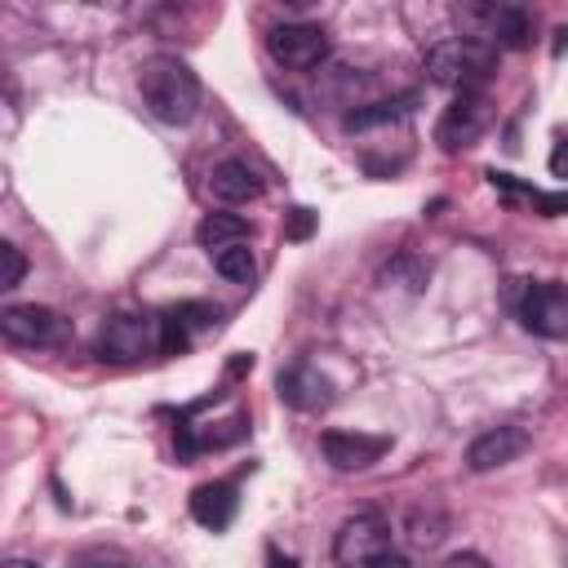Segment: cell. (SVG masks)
Returning <instances> with one entry per match:
<instances>
[{"instance_id": "1", "label": "cell", "mask_w": 568, "mask_h": 568, "mask_svg": "<svg viewBox=\"0 0 568 568\" xmlns=\"http://www.w3.org/2000/svg\"><path fill=\"white\" fill-rule=\"evenodd\" d=\"M138 93L142 106L160 120V124H186L200 111V80L182 58L155 53L138 67Z\"/></svg>"}, {"instance_id": "2", "label": "cell", "mask_w": 568, "mask_h": 568, "mask_svg": "<svg viewBox=\"0 0 568 568\" xmlns=\"http://www.w3.org/2000/svg\"><path fill=\"white\" fill-rule=\"evenodd\" d=\"M497 71V49L484 44L479 36H457L439 40L426 53V75L453 93H484V80Z\"/></svg>"}, {"instance_id": "3", "label": "cell", "mask_w": 568, "mask_h": 568, "mask_svg": "<svg viewBox=\"0 0 568 568\" xmlns=\"http://www.w3.org/2000/svg\"><path fill=\"white\" fill-rule=\"evenodd\" d=\"M382 555H390V524H386V515H377V510L351 515V519L337 528V537H333V559H337V568H368V564L382 559Z\"/></svg>"}, {"instance_id": "4", "label": "cell", "mask_w": 568, "mask_h": 568, "mask_svg": "<svg viewBox=\"0 0 568 568\" xmlns=\"http://www.w3.org/2000/svg\"><path fill=\"white\" fill-rule=\"evenodd\" d=\"M0 333H4V342L36 351V346H62L67 333H71V324L58 311H49V306L18 302V306H4L0 311Z\"/></svg>"}, {"instance_id": "5", "label": "cell", "mask_w": 568, "mask_h": 568, "mask_svg": "<svg viewBox=\"0 0 568 568\" xmlns=\"http://www.w3.org/2000/svg\"><path fill=\"white\" fill-rule=\"evenodd\" d=\"M266 49L288 71H311L328 58V36L315 22H280L266 31Z\"/></svg>"}, {"instance_id": "6", "label": "cell", "mask_w": 568, "mask_h": 568, "mask_svg": "<svg viewBox=\"0 0 568 568\" xmlns=\"http://www.w3.org/2000/svg\"><path fill=\"white\" fill-rule=\"evenodd\" d=\"M102 359H142L151 351H160V315H111L102 337H98Z\"/></svg>"}, {"instance_id": "7", "label": "cell", "mask_w": 568, "mask_h": 568, "mask_svg": "<svg viewBox=\"0 0 568 568\" xmlns=\"http://www.w3.org/2000/svg\"><path fill=\"white\" fill-rule=\"evenodd\" d=\"M515 311L528 333L550 337V342L568 337V284H528Z\"/></svg>"}, {"instance_id": "8", "label": "cell", "mask_w": 568, "mask_h": 568, "mask_svg": "<svg viewBox=\"0 0 568 568\" xmlns=\"http://www.w3.org/2000/svg\"><path fill=\"white\" fill-rule=\"evenodd\" d=\"M484 129H488V98H484V93H457V98L444 106L439 124H435V142H439L444 151H462V146H470Z\"/></svg>"}, {"instance_id": "9", "label": "cell", "mask_w": 568, "mask_h": 568, "mask_svg": "<svg viewBox=\"0 0 568 568\" xmlns=\"http://www.w3.org/2000/svg\"><path fill=\"white\" fill-rule=\"evenodd\" d=\"M320 448H324L333 470H368L390 448V439L386 435H359V430H328L320 439Z\"/></svg>"}, {"instance_id": "10", "label": "cell", "mask_w": 568, "mask_h": 568, "mask_svg": "<svg viewBox=\"0 0 568 568\" xmlns=\"http://www.w3.org/2000/svg\"><path fill=\"white\" fill-rule=\"evenodd\" d=\"M524 448H528V430H524V426H493V430H484V435L466 448V466H470L475 475H484V470L510 466Z\"/></svg>"}, {"instance_id": "11", "label": "cell", "mask_w": 568, "mask_h": 568, "mask_svg": "<svg viewBox=\"0 0 568 568\" xmlns=\"http://www.w3.org/2000/svg\"><path fill=\"white\" fill-rule=\"evenodd\" d=\"M470 18L479 22V40L484 44H506V49H524L528 44V31H532V22H528V13L524 9H515V4H479V9H470Z\"/></svg>"}, {"instance_id": "12", "label": "cell", "mask_w": 568, "mask_h": 568, "mask_svg": "<svg viewBox=\"0 0 568 568\" xmlns=\"http://www.w3.org/2000/svg\"><path fill=\"white\" fill-rule=\"evenodd\" d=\"M209 191H213V200H222V204H248V200L262 195V178H257L244 160H222V164H213V173H209Z\"/></svg>"}, {"instance_id": "13", "label": "cell", "mask_w": 568, "mask_h": 568, "mask_svg": "<svg viewBox=\"0 0 568 568\" xmlns=\"http://www.w3.org/2000/svg\"><path fill=\"white\" fill-rule=\"evenodd\" d=\"M280 399H284V404H293V408H302V413L324 408V404L333 399V395H328V377H324V373H315L311 364H297V368L280 373Z\"/></svg>"}, {"instance_id": "14", "label": "cell", "mask_w": 568, "mask_h": 568, "mask_svg": "<svg viewBox=\"0 0 568 568\" xmlns=\"http://www.w3.org/2000/svg\"><path fill=\"white\" fill-rule=\"evenodd\" d=\"M235 488L231 484H200L195 493H191V515H195V524H204V528H213V532H222L231 519H235Z\"/></svg>"}, {"instance_id": "15", "label": "cell", "mask_w": 568, "mask_h": 568, "mask_svg": "<svg viewBox=\"0 0 568 568\" xmlns=\"http://www.w3.org/2000/svg\"><path fill=\"white\" fill-rule=\"evenodd\" d=\"M195 240L209 248V253H222L231 244H248V222L240 213H209L200 226H195Z\"/></svg>"}, {"instance_id": "16", "label": "cell", "mask_w": 568, "mask_h": 568, "mask_svg": "<svg viewBox=\"0 0 568 568\" xmlns=\"http://www.w3.org/2000/svg\"><path fill=\"white\" fill-rule=\"evenodd\" d=\"M213 266H217V275L231 280V284H248V280L257 275V257H253L248 244H231V248L213 253Z\"/></svg>"}, {"instance_id": "17", "label": "cell", "mask_w": 568, "mask_h": 568, "mask_svg": "<svg viewBox=\"0 0 568 568\" xmlns=\"http://www.w3.org/2000/svg\"><path fill=\"white\" fill-rule=\"evenodd\" d=\"M27 275V257L18 253V244H0V288H18Z\"/></svg>"}, {"instance_id": "18", "label": "cell", "mask_w": 568, "mask_h": 568, "mask_svg": "<svg viewBox=\"0 0 568 568\" xmlns=\"http://www.w3.org/2000/svg\"><path fill=\"white\" fill-rule=\"evenodd\" d=\"M173 315L186 324V333L213 328V320H217V311H213V306H204V302H182V306H173Z\"/></svg>"}, {"instance_id": "19", "label": "cell", "mask_w": 568, "mask_h": 568, "mask_svg": "<svg viewBox=\"0 0 568 568\" xmlns=\"http://www.w3.org/2000/svg\"><path fill=\"white\" fill-rule=\"evenodd\" d=\"M408 532H413V541L417 546H435L439 537H444V519H422V510L408 519Z\"/></svg>"}, {"instance_id": "20", "label": "cell", "mask_w": 568, "mask_h": 568, "mask_svg": "<svg viewBox=\"0 0 568 568\" xmlns=\"http://www.w3.org/2000/svg\"><path fill=\"white\" fill-rule=\"evenodd\" d=\"M71 568H120V559H115L111 550H84Z\"/></svg>"}, {"instance_id": "21", "label": "cell", "mask_w": 568, "mask_h": 568, "mask_svg": "<svg viewBox=\"0 0 568 568\" xmlns=\"http://www.w3.org/2000/svg\"><path fill=\"white\" fill-rule=\"evenodd\" d=\"M550 173H555V178H568V138L555 142V151H550Z\"/></svg>"}, {"instance_id": "22", "label": "cell", "mask_w": 568, "mask_h": 568, "mask_svg": "<svg viewBox=\"0 0 568 568\" xmlns=\"http://www.w3.org/2000/svg\"><path fill=\"white\" fill-rule=\"evenodd\" d=\"M444 568H488V559H479V555H448Z\"/></svg>"}, {"instance_id": "23", "label": "cell", "mask_w": 568, "mask_h": 568, "mask_svg": "<svg viewBox=\"0 0 568 568\" xmlns=\"http://www.w3.org/2000/svg\"><path fill=\"white\" fill-rule=\"evenodd\" d=\"M306 231H311V209H293V226H288V235H297V240H302Z\"/></svg>"}, {"instance_id": "24", "label": "cell", "mask_w": 568, "mask_h": 568, "mask_svg": "<svg viewBox=\"0 0 568 568\" xmlns=\"http://www.w3.org/2000/svg\"><path fill=\"white\" fill-rule=\"evenodd\" d=\"M368 568H413V564H408L404 555H395V550H390V555H382V559H373Z\"/></svg>"}, {"instance_id": "25", "label": "cell", "mask_w": 568, "mask_h": 568, "mask_svg": "<svg viewBox=\"0 0 568 568\" xmlns=\"http://www.w3.org/2000/svg\"><path fill=\"white\" fill-rule=\"evenodd\" d=\"M271 568H297L288 555H280V550H271Z\"/></svg>"}, {"instance_id": "26", "label": "cell", "mask_w": 568, "mask_h": 568, "mask_svg": "<svg viewBox=\"0 0 568 568\" xmlns=\"http://www.w3.org/2000/svg\"><path fill=\"white\" fill-rule=\"evenodd\" d=\"M4 568H36V564H31V559H9Z\"/></svg>"}]
</instances>
